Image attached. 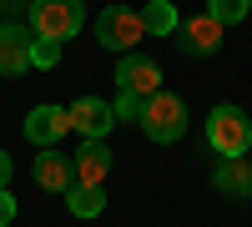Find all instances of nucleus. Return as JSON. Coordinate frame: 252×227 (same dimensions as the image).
<instances>
[{"mask_svg":"<svg viewBox=\"0 0 252 227\" xmlns=\"http://www.w3.org/2000/svg\"><path fill=\"white\" fill-rule=\"evenodd\" d=\"M207 147H212L217 157H247V147H252V116L242 106H232V101L212 106V116H207Z\"/></svg>","mask_w":252,"mask_h":227,"instance_id":"nucleus-1","label":"nucleus"},{"mask_svg":"<svg viewBox=\"0 0 252 227\" xmlns=\"http://www.w3.org/2000/svg\"><path fill=\"white\" fill-rule=\"evenodd\" d=\"M86 26V5L81 0H31V31L46 40H66Z\"/></svg>","mask_w":252,"mask_h":227,"instance_id":"nucleus-2","label":"nucleus"},{"mask_svg":"<svg viewBox=\"0 0 252 227\" xmlns=\"http://www.w3.org/2000/svg\"><path fill=\"white\" fill-rule=\"evenodd\" d=\"M141 131L152 136V141H161V147H172V141L187 131V101L182 96H172V91H157V96H146V106H141Z\"/></svg>","mask_w":252,"mask_h":227,"instance_id":"nucleus-3","label":"nucleus"},{"mask_svg":"<svg viewBox=\"0 0 252 227\" xmlns=\"http://www.w3.org/2000/svg\"><path fill=\"white\" fill-rule=\"evenodd\" d=\"M141 35H146V20H141V10H131V5H106V10L96 15V40H101L106 51H121V56H126Z\"/></svg>","mask_w":252,"mask_h":227,"instance_id":"nucleus-4","label":"nucleus"},{"mask_svg":"<svg viewBox=\"0 0 252 227\" xmlns=\"http://www.w3.org/2000/svg\"><path fill=\"white\" fill-rule=\"evenodd\" d=\"M71 131L81 141H106V131L116 127V111H111V101H101V96H81L71 101Z\"/></svg>","mask_w":252,"mask_h":227,"instance_id":"nucleus-5","label":"nucleus"},{"mask_svg":"<svg viewBox=\"0 0 252 227\" xmlns=\"http://www.w3.org/2000/svg\"><path fill=\"white\" fill-rule=\"evenodd\" d=\"M31 51H35V31L20 26V20H5L0 26V76H26Z\"/></svg>","mask_w":252,"mask_h":227,"instance_id":"nucleus-6","label":"nucleus"},{"mask_svg":"<svg viewBox=\"0 0 252 227\" xmlns=\"http://www.w3.org/2000/svg\"><path fill=\"white\" fill-rule=\"evenodd\" d=\"M116 86L131 91V96H157V91H161V66H157L152 56L126 51V56L116 61Z\"/></svg>","mask_w":252,"mask_h":227,"instance_id":"nucleus-7","label":"nucleus"},{"mask_svg":"<svg viewBox=\"0 0 252 227\" xmlns=\"http://www.w3.org/2000/svg\"><path fill=\"white\" fill-rule=\"evenodd\" d=\"M222 20H212V15H192V20H182V26H177V51L182 56H212L217 46H222Z\"/></svg>","mask_w":252,"mask_h":227,"instance_id":"nucleus-8","label":"nucleus"},{"mask_svg":"<svg viewBox=\"0 0 252 227\" xmlns=\"http://www.w3.org/2000/svg\"><path fill=\"white\" fill-rule=\"evenodd\" d=\"M66 131H71V111L66 106H35L26 116V141L31 147H56Z\"/></svg>","mask_w":252,"mask_h":227,"instance_id":"nucleus-9","label":"nucleus"},{"mask_svg":"<svg viewBox=\"0 0 252 227\" xmlns=\"http://www.w3.org/2000/svg\"><path fill=\"white\" fill-rule=\"evenodd\" d=\"M35 182L46 192H71L76 187V162L66 157V152H56V147H40V157H35Z\"/></svg>","mask_w":252,"mask_h":227,"instance_id":"nucleus-10","label":"nucleus"},{"mask_svg":"<svg viewBox=\"0 0 252 227\" xmlns=\"http://www.w3.org/2000/svg\"><path fill=\"white\" fill-rule=\"evenodd\" d=\"M71 162H76V182L81 187H101V182L111 177V147L106 141H81V152Z\"/></svg>","mask_w":252,"mask_h":227,"instance_id":"nucleus-11","label":"nucleus"},{"mask_svg":"<svg viewBox=\"0 0 252 227\" xmlns=\"http://www.w3.org/2000/svg\"><path fill=\"white\" fill-rule=\"evenodd\" d=\"M212 187L222 197H252V162L247 157H222L212 167Z\"/></svg>","mask_w":252,"mask_h":227,"instance_id":"nucleus-12","label":"nucleus"},{"mask_svg":"<svg viewBox=\"0 0 252 227\" xmlns=\"http://www.w3.org/2000/svg\"><path fill=\"white\" fill-rule=\"evenodd\" d=\"M141 20H146V35H177V26H182V15H177L172 0H146Z\"/></svg>","mask_w":252,"mask_h":227,"instance_id":"nucleus-13","label":"nucleus"},{"mask_svg":"<svg viewBox=\"0 0 252 227\" xmlns=\"http://www.w3.org/2000/svg\"><path fill=\"white\" fill-rule=\"evenodd\" d=\"M66 207H71V217H101V212H106V192L76 182V187L66 192Z\"/></svg>","mask_w":252,"mask_h":227,"instance_id":"nucleus-14","label":"nucleus"},{"mask_svg":"<svg viewBox=\"0 0 252 227\" xmlns=\"http://www.w3.org/2000/svg\"><path fill=\"white\" fill-rule=\"evenodd\" d=\"M247 10H252V0H207V15L222 20V26H237Z\"/></svg>","mask_w":252,"mask_h":227,"instance_id":"nucleus-15","label":"nucleus"},{"mask_svg":"<svg viewBox=\"0 0 252 227\" xmlns=\"http://www.w3.org/2000/svg\"><path fill=\"white\" fill-rule=\"evenodd\" d=\"M61 61V40H46V35H35V51H31V66H40V71H51Z\"/></svg>","mask_w":252,"mask_h":227,"instance_id":"nucleus-16","label":"nucleus"},{"mask_svg":"<svg viewBox=\"0 0 252 227\" xmlns=\"http://www.w3.org/2000/svg\"><path fill=\"white\" fill-rule=\"evenodd\" d=\"M141 106H146V96H131V91H121V96L111 101L116 121H141Z\"/></svg>","mask_w":252,"mask_h":227,"instance_id":"nucleus-17","label":"nucleus"},{"mask_svg":"<svg viewBox=\"0 0 252 227\" xmlns=\"http://www.w3.org/2000/svg\"><path fill=\"white\" fill-rule=\"evenodd\" d=\"M15 222V197H10V187H0V227H10Z\"/></svg>","mask_w":252,"mask_h":227,"instance_id":"nucleus-18","label":"nucleus"},{"mask_svg":"<svg viewBox=\"0 0 252 227\" xmlns=\"http://www.w3.org/2000/svg\"><path fill=\"white\" fill-rule=\"evenodd\" d=\"M0 187H10V152L0 147Z\"/></svg>","mask_w":252,"mask_h":227,"instance_id":"nucleus-19","label":"nucleus"}]
</instances>
